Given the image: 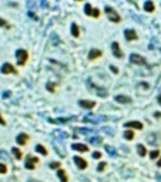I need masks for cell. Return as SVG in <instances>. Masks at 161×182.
I'll use <instances>...</instances> for the list:
<instances>
[{"label": "cell", "mask_w": 161, "mask_h": 182, "mask_svg": "<svg viewBox=\"0 0 161 182\" xmlns=\"http://www.w3.org/2000/svg\"><path fill=\"white\" fill-rule=\"evenodd\" d=\"M107 166V164L106 162H101V164H98V166H97V171L98 172H101V171H104V168Z\"/></svg>", "instance_id": "obj_27"}, {"label": "cell", "mask_w": 161, "mask_h": 182, "mask_svg": "<svg viewBox=\"0 0 161 182\" xmlns=\"http://www.w3.org/2000/svg\"><path fill=\"white\" fill-rule=\"evenodd\" d=\"M0 26H2V27H10L9 24H7V22L3 20V19H0Z\"/></svg>", "instance_id": "obj_32"}, {"label": "cell", "mask_w": 161, "mask_h": 182, "mask_svg": "<svg viewBox=\"0 0 161 182\" xmlns=\"http://www.w3.org/2000/svg\"><path fill=\"white\" fill-rule=\"evenodd\" d=\"M79 104H80V107H83V108H94L96 107V102L88 101V100H81V101H79Z\"/></svg>", "instance_id": "obj_14"}, {"label": "cell", "mask_w": 161, "mask_h": 182, "mask_svg": "<svg viewBox=\"0 0 161 182\" xmlns=\"http://www.w3.org/2000/svg\"><path fill=\"white\" fill-rule=\"evenodd\" d=\"M71 148L76 150V151H79V152H87V151H88L87 145H84V144H73L71 145Z\"/></svg>", "instance_id": "obj_16"}, {"label": "cell", "mask_w": 161, "mask_h": 182, "mask_svg": "<svg viewBox=\"0 0 161 182\" xmlns=\"http://www.w3.org/2000/svg\"><path fill=\"white\" fill-rule=\"evenodd\" d=\"M144 9H145V11H154V3H153V2H150V0H148V2H145L144 3Z\"/></svg>", "instance_id": "obj_21"}, {"label": "cell", "mask_w": 161, "mask_h": 182, "mask_svg": "<svg viewBox=\"0 0 161 182\" xmlns=\"http://www.w3.org/2000/svg\"><path fill=\"white\" fill-rule=\"evenodd\" d=\"M0 71H2V74H17V70L10 63H5V64L2 65Z\"/></svg>", "instance_id": "obj_4"}, {"label": "cell", "mask_w": 161, "mask_h": 182, "mask_svg": "<svg viewBox=\"0 0 161 182\" xmlns=\"http://www.w3.org/2000/svg\"><path fill=\"white\" fill-rule=\"evenodd\" d=\"M84 11H86L87 16H93V17L100 16V10H98V9H93L90 3H86V5H84Z\"/></svg>", "instance_id": "obj_3"}, {"label": "cell", "mask_w": 161, "mask_h": 182, "mask_svg": "<svg viewBox=\"0 0 161 182\" xmlns=\"http://www.w3.org/2000/svg\"><path fill=\"white\" fill-rule=\"evenodd\" d=\"M93 158H94V159H98V158H101V154H100L98 151H96V152H93Z\"/></svg>", "instance_id": "obj_30"}, {"label": "cell", "mask_w": 161, "mask_h": 182, "mask_svg": "<svg viewBox=\"0 0 161 182\" xmlns=\"http://www.w3.org/2000/svg\"><path fill=\"white\" fill-rule=\"evenodd\" d=\"M101 50H97V48H93V50H90V53H88V59L90 60H96L98 59V57H101Z\"/></svg>", "instance_id": "obj_12"}, {"label": "cell", "mask_w": 161, "mask_h": 182, "mask_svg": "<svg viewBox=\"0 0 161 182\" xmlns=\"http://www.w3.org/2000/svg\"><path fill=\"white\" fill-rule=\"evenodd\" d=\"M36 151H37L39 154H42V155H47V150L44 148L43 145H40V144L36 147Z\"/></svg>", "instance_id": "obj_24"}, {"label": "cell", "mask_w": 161, "mask_h": 182, "mask_svg": "<svg viewBox=\"0 0 161 182\" xmlns=\"http://www.w3.org/2000/svg\"><path fill=\"white\" fill-rule=\"evenodd\" d=\"M88 142L90 144H94V145H100L103 142V138L101 137H88Z\"/></svg>", "instance_id": "obj_19"}, {"label": "cell", "mask_w": 161, "mask_h": 182, "mask_svg": "<svg viewBox=\"0 0 161 182\" xmlns=\"http://www.w3.org/2000/svg\"><path fill=\"white\" fill-rule=\"evenodd\" d=\"M87 86H88V88H91V90H94V93H96L97 96H100V97H107V91L104 90V88H98V87H96L94 84H93L91 81H88L87 83Z\"/></svg>", "instance_id": "obj_5"}, {"label": "cell", "mask_w": 161, "mask_h": 182, "mask_svg": "<svg viewBox=\"0 0 161 182\" xmlns=\"http://www.w3.org/2000/svg\"><path fill=\"white\" fill-rule=\"evenodd\" d=\"M71 34H73V37H79L80 36V30H79V26L76 23L71 24Z\"/></svg>", "instance_id": "obj_20"}, {"label": "cell", "mask_w": 161, "mask_h": 182, "mask_svg": "<svg viewBox=\"0 0 161 182\" xmlns=\"http://www.w3.org/2000/svg\"><path fill=\"white\" fill-rule=\"evenodd\" d=\"M107 117H86L84 123H98V121H106Z\"/></svg>", "instance_id": "obj_15"}, {"label": "cell", "mask_w": 161, "mask_h": 182, "mask_svg": "<svg viewBox=\"0 0 161 182\" xmlns=\"http://www.w3.org/2000/svg\"><path fill=\"white\" fill-rule=\"evenodd\" d=\"M37 158H34V156H29L26 159V164H24V166H26L27 169H34L36 168V164H37Z\"/></svg>", "instance_id": "obj_8"}, {"label": "cell", "mask_w": 161, "mask_h": 182, "mask_svg": "<svg viewBox=\"0 0 161 182\" xmlns=\"http://www.w3.org/2000/svg\"><path fill=\"white\" fill-rule=\"evenodd\" d=\"M50 168H60V162H51V164H50Z\"/></svg>", "instance_id": "obj_31"}, {"label": "cell", "mask_w": 161, "mask_h": 182, "mask_svg": "<svg viewBox=\"0 0 161 182\" xmlns=\"http://www.w3.org/2000/svg\"><path fill=\"white\" fill-rule=\"evenodd\" d=\"M116 101L121 102V104H130V102H131V98L127 96H117L116 97Z\"/></svg>", "instance_id": "obj_17"}, {"label": "cell", "mask_w": 161, "mask_h": 182, "mask_svg": "<svg viewBox=\"0 0 161 182\" xmlns=\"http://www.w3.org/2000/svg\"><path fill=\"white\" fill-rule=\"evenodd\" d=\"M74 159V164L79 166V169H86L87 168V161L84 158H81V156H74L73 158Z\"/></svg>", "instance_id": "obj_7"}, {"label": "cell", "mask_w": 161, "mask_h": 182, "mask_svg": "<svg viewBox=\"0 0 161 182\" xmlns=\"http://www.w3.org/2000/svg\"><path fill=\"white\" fill-rule=\"evenodd\" d=\"M11 152H13V155L16 156V159H22V151L19 150V148H11Z\"/></svg>", "instance_id": "obj_22"}, {"label": "cell", "mask_w": 161, "mask_h": 182, "mask_svg": "<svg viewBox=\"0 0 161 182\" xmlns=\"http://www.w3.org/2000/svg\"><path fill=\"white\" fill-rule=\"evenodd\" d=\"M16 59H17V64L19 65H24L26 64L27 59H29V53L23 48H19L16 51Z\"/></svg>", "instance_id": "obj_1"}, {"label": "cell", "mask_w": 161, "mask_h": 182, "mask_svg": "<svg viewBox=\"0 0 161 182\" xmlns=\"http://www.w3.org/2000/svg\"><path fill=\"white\" fill-rule=\"evenodd\" d=\"M124 138L131 141V139L134 138V132H133V131H125V132H124Z\"/></svg>", "instance_id": "obj_26"}, {"label": "cell", "mask_w": 161, "mask_h": 182, "mask_svg": "<svg viewBox=\"0 0 161 182\" xmlns=\"http://www.w3.org/2000/svg\"><path fill=\"white\" fill-rule=\"evenodd\" d=\"M29 182H40V181H36V179H29Z\"/></svg>", "instance_id": "obj_36"}, {"label": "cell", "mask_w": 161, "mask_h": 182, "mask_svg": "<svg viewBox=\"0 0 161 182\" xmlns=\"http://www.w3.org/2000/svg\"><path fill=\"white\" fill-rule=\"evenodd\" d=\"M111 50H113L114 57H117V59H121V57H123V51H121V48H120L118 43H116V41H114V43L111 44Z\"/></svg>", "instance_id": "obj_9"}, {"label": "cell", "mask_w": 161, "mask_h": 182, "mask_svg": "<svg viewBox=\"0 0 161 182\" xmlns=\"http://www.w3.org/2000/svg\"><path fill=\"white\" fill-rule=\"evenodd\" d=\"M124 127H127V128H135V129H143V124L140 123V121H128V123H125Z\"/></svg>", "instance_id": "obj_10"}, {"label": "cell", "mask_w": 161, "mask_h": 182, "mask_svg": "<svg viewBox=\"0 0 161 182\" xmlns=\"http://www.w3.org/2000/svg\"><path fill=\"white\" fill-rule=\"evenodd\" d=\"M7 172V166L5 164H0V174H6Z\"/></svg>", "instance_id": "obj_29"}, {"label": "cell", "mask_w": 161, "mask_h": 182, "mask_svg": "<svg viewBox=\"0 0 161 182\" xmlns=\"http://www.w3.org/2000/svg\"><path fill=\"white\" fill-rule=\"evenodd\" d=\"M158 166H161V158H160V161H158Z\"/></svg>", "instance_id": "obj_38"}, {"label": "cell", "mask_w": 161, "mask_h": 182, "mask_svg": "<svg viewBox=\"0 0 161 182\" xmlns=\"http://www.w3.org/2000/svg\"><path fill=\"white\" fill-rule=\"evenodd\" d=\"M0 125H6V121L3 120V117L0 115Z\"/></svg>", "instance_id": "obj_35"}, {"label": "cell", "mask_w": 161, "mask_h": 182, "mask_svg": "<svg viewBox=\"0 0 161 182\" xmlns=\"http://www.w3.org/2000/svg\"><path fill=\"white\" fill-rule=\"evenodd\" d=\"M106 151H107L108 155H111V156H116V154H117V152H116V150H114L113 147H110V145H107V147H106Z\"/></svg>", "instance_id": "obj_25"}, {"label": "cell", "mask_w": 161, "mask_h": 182, "mask_svg": "<svg viewBox=\"0 0 161 182\" xmlns=\"http://www.w3.org/2000/svg\"><path fill=\"white\" fill-rule=\"evenodd\" d=\"M158 102H160V104H161V96L158 97Z\"/></svg>", "instance_id": "obj_39"}, {"label": "cell", "mask_w": 161, "mask_h": 182, "mask_svg": "<svg viewBox=\"0 0 161 182\" xmlns=\"http://www.w3.org/2000/svg\"><path fill=\"white\" fill-rule=\"evenodd\" d=\"M16 141H17V144L19 145H26L27 141H29V135L27 134H19L17 135V138H16Z\"/></svg>", "instance_id": "obj_13"}, {"label": "cell", "mask_w": 161, "mask_h": 182, "mask_svg": "<svg viewBox=\"0 0 161 182\" xmlns=\"http://www.w3.org/2000/svg\"><path fill=\"white\" fill-rule=\"evenodd\" d=\"M47 88H48V91H51V93H53V90H54V84H48Z\"/></svg>", "instance_id": "obj_33"}, {"label": "cell", "mask_w": 161, "mask_h": 182, "mask_svg": "<svg viewBox=\"0 0 161 182\" xmlns=\"http://www.w3.org/2000/svg\"><path fill=\"white\" fill-rule=\"evenodd\" d=\"M157 179H158V181L161 182V175H157Z\"/></svg>", "instance_id": "obj_37"}, {"label": "cell", "mask_w": 161, "mask_h": 182, "mask_svg": "<svg viewBox=\"0 0 161 182\" xmlns=\"http://www.w3.org/2000/svg\"><path fill=\"white\" fill-rule=\"evenodd\" d=\"M158 154H160V152H158V150H156V151H151V152H150L151 159H156L157 156H158Z\"/></svg>", "instance_id": "obj_28"}, {"label": "cell", "mask_w": 161, "mask_h": 182, "mask_svg": "<svg viewBox=\"0 0 161 182\" xmlns=\"http://www.w3.org/2000/svg\"><path fill=\"white\" fill-rule=\"evenodd\" d=\"M106 14H107V17L113 23H120V22H121V17L118 16V13L114 10V9H111L110 6H106Z\"/></svg>", "instance_id": "obj_2"}, {"label": "cell", "mask_w": 161, "mask_h": 182, "mask_svg": "<svg viewBox=\"0 0 161 182\" xmlns=\"http://www.w3.org/2000/svg\"><path fill=\"white\" fill-rule=\"evenodd\" d=\"M130 61H131L133 64H140V65L145 64V60L143 59L140 54H131V56H130Z\"/></svg>", "instance_id": "obj_6"}, {"label": "cell", "mask_w": 161, "mask_h": 182, "mask_svg": "<svg viewBox=\"0 0 161 182\" xmlns=\"http://www.w3.org/2000/svg\"><path fill=\"white\" fill-rule=\"evenodd\" d=\"M137 151H138V155L140 156H145V154H147V150L144 148V145H137Z\"/></svg>", "instance_id": "obj_23"}, {"label": "cell", "mask_w": 161, "mask_h": 182, "mask_svg": "<svg viewBox=\"0 0 161 182\" xmlns=\"http://www.w3.org/2000/svg\"><path fill=\"white\" fill-rule=\"evenodd\" d=\"M110 68H111V71H113V73H116V74H117V73H118L117 67H114V65H111V67H110Z\"/></svg>", "instance_id": "obj_34"}, {"label": "cell", "mask_w": 161, "mask_h": 182, "mask_svg": "<svg viewBox=\"0 0 161 182\" xmlns=\"http://www.w3.org/2000/svg\"><path fill=\"white\" fill-rule=\"evenodd\" d=\"M124 36H125V38L128 40V41H131V40H137V34H135L134 30H131V29H127L125 32H124Z\"/></svg>", "instance_id": "obj_11"}, {"label": "cell", "mask_w": 161, "mask_h": 182, "mask_svg": "<svg viewBox=\"0 0 161 182\" xmlns=\"http://www.w3.org/2000/svg\"><path fill=\"white\" fill-rule=\"evenodd\" d=\"M57 175H59L61 182H69V177H67V174H66L63 169H59V171H57Z\"/></svg>", "instance_id": "obj_18"}]
</instances>
